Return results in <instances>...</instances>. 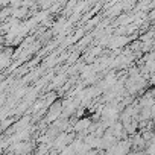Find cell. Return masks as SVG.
<instances>
[{
	"mask_svg": "<svg viewBox=\"0 0 155 155\" xmlns=\"http://www.w3.org/2000/svg\"><path fill=\"white\" fill-rule=\"evenodd\" d=\"M93 123V119H88V117H81V119H78L74 123H73V131L74 132H84V134H88V128L91 126Z\"/></svg>",
	"mask_w": 155,
	"mask_h": 155,
	"instance_id": "obj_1",
	"label": "cell"
},
{
	"mask_svg": "<svg viewBox=\"0 0 155 155\" xmlns=\"http://www.w3.org/2000/svg\"><path fill=\"white\" fill-rule=\"evenodd\" d=\"M128 41H129V40H128L126 37H122V35H119V37H113V38L110 40V47H111V49L122 47V46H125Z\"/></svg>",
	"mask_w": 155,
	"mask_h": 155,
	"instance_id": "obj_2",
	"label": "cell"
},
{
	"mask_svg": "<svg viewBox=\"0 0 155 155\" xmlns=\"http://www.w3.org/2000/svg\"><path fill=\"white\" fill-rule=\"evenodd\" d=\"M9 56H12V52H11V50H5V52L2 53V67H6V65H8Z\"/></svg>",
	"mask_w": 155,
	"mask_h": 155,
	"instance_id": "obj_3",
	"label": "cell"
}]
</instances>
